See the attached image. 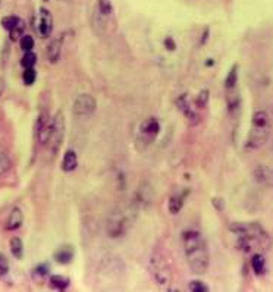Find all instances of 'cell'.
<instances>
[{"instance_id":"obj_1","label":"cell","mask_w":273,"mask_h":292,"mask_svg":"<svg viewBox=\"0 0 273 292\" xmlns=\"http://www.w3.org/2000/svg\"><path fill=\"white\" fill-rule=\"evenodd\" d=\"M235 235V247L244 254L264 253L272 247V238L257 222H237L229 226Z\"/></svg>"},{"instance_id":"obj_2","label":"cell","mask_w":273,"mask_h":292,"mask_svg":"<svg viewBox=\"0 0 273 292\" xmlns=\"http://www.w3.org/2000/svg\"><path fill=\"white\" fill-rule=\"evenodd\" d=\"M181 242L191 272L204 275L210 266V254L204 236L195 229H187L181 233Z\"/></svg>"},{"instance_id":"obj_3","label":"cell","mask_w":273,"mask_h":292,"mask_svg":"<svg viewBox=\"0 0 273 292\" xmlns=\"http://www.w3.org/2000/svg\"><path fill=\"white\" fill-rule=\"evenodd\" d=\"M272 118L266 110H256L251 116V125L247 135L245 147L248 150H258L269 141L272 135Z\"/></svg>"},{"instance_id":"obj_4","label":"cell","mask_w":273,"mask_h":292,"mask_svg":"<svg viewBox=\"0 0 273 292\" xmlns=\"http://www.w3.org/2000/svg\"><path fill=\"white\" fill-rule=\"evenodd\" d=\"M135 207H119L111 212L106 220V233L109 238H121L128 233L132 226Z\"/></svg>"},{"instance_id":"obj_5","label":"cell","mask_w":273,"mask_h":292,"mask_svg":"<svg viewBox=\"0 0 273 292\" xmlns=\"http://www.w3.org/2000/svg\"><path fill=\"white\" fill-rule=\"evenodd\" d=\"M150 272L156 283L159 285H168L172 280V270L171 266L160 251H154L150 259Z\"/></svg>"},{"instance_id":"obj_6","label":"cell","mask_w":273,"mask_h":292,"mask_svg":"<svg viewBox=\"0 0 273 292\" xmlns=\"http://www.w3.org/2000/svg\"><path fill=\"white\" fill-rule=\"evenodd\" d=\"M65 137V118L62 112H58L53 116V125H51V132L48 137V142L46 144L48 147V153L51 156H56L61 145L64 142Z\"/></svg>"},{"instance_id":"obj_7","label":"cell","mask_w":273,"mask_h":292,"mask_svg":"<svg viewBox=\"0 0 273 292\" xmlns=\"http://www.w3.org/2000/svg\"><path fill=\"white\" fill-rule=\"evenodd\" d=\"M159 134H160V122L157 121V118H154V116L147 118L138 126L137 144H143V147H141V150H143L154 142V139L157 138Z\"/></svg>"},{"instance_id":"obj_8","label":"cell","mask_w":273,"mask_h":292,"mask_svg":"<svg viewBox=\"0 0 273 292\" xmlns=\"http://www.w3.org/2000/svg\"><path fill=\"white\" fill-rule=\"evenodd\" d=\"M97 109V100L94 99V95L88 92H82L78 97H75V100L72 103V112L75 116H88L94 113Z\"/></svg>"},{"instance_id":"obj_9","label":"cell","mask_w":273,"mask_h":292,"mask_svg":"<svg viewBox=\"0 0 273 292\" xmlns=\"http://www.w3.org/2000/svg\"><path fill=\"white\" fill-rule=\"evenodd\" d=\"M51 125H53V118H50L47 110H43L38 115L37 123H35V137L38 139L40 144H47L48 142V137L51 132Z\"/></svg>"},{"instance_id":"obj_10","label":"cell","mask_w":273,"mask_h":292,"mask_svg":"<svg viewBox=\"0 0 273 292\" xmlns=\"http://www.w3.org/2000/svg\"><path fill=\"white\" fill-rule=\"evenodd\" d=\"M37 31L40 34V37L43 38H47L51 35V31H53V16L51 14L41 8L40 9V14H38V21H37Z\"/></svg>"},{"instance_id":"obj_11","label":"cell","mask_w":273,"mask_h":292,"mask_svg":"<svg viewBox=\"0 0 273 292\" xmlns=\"http://www.w3.org/2000/svg\"><path fill=\"white\" fill-rule=\"evenodd\" d=\"M253 176L254 179L264 186H272L273 188V168L272 166H264V165H258L254 170H253Z\"/></svg>"},{"instance_id":"obj_12","label":"cell","mask_w":273,"mask_h":292,"mask_svg":"<svg viewBox=\"0 0 273 292\" xmlns=\"http://www.w3.org/2000/svg\"><path fill=\"white\" fill-rule=\"evenodd\" d=\"M226 106H228L229 115L237 116V113L240 112V106H241V97H240L237 88L226 90Z\"/></svg>"},{"instance_id":"obj_13","label":"cell","mask_w":273,"mask_h":292,"mask_svg":"<svg viewBox=\"0 0 273 292\" xmlns=\"http://www.w3.org/2000/svg\"><path fill=\"white\" fill-rule=\"evenodd\" d=\"M62 44H64V37H58L50 41V44L47 46V58L51 63H56L61 58V52H62Z\"/></svg>"},{"instance_id":"obj_14","label":"cell","mask_w":273,"mask_h":292,"mask_svg":"<svg viewBox=\"0 0 273 292\" xmlns=\"http://www.w3.org/2000/svg\"><path fill=\"white\" fill-rule=\"evenodd\" d=\"M24 223V212L19 207H14L6 219V229L8 231H16Z\"/></svg>"},{"instance_id":"obj_15","label":"cell","mask_w":273,"mask_h":292,"mask_svg":"<svg viewBox=\"0 0 273 292\" xmlns=\"http://www.w3.org/2000/svg\"><path fill=\"white\" fill-rule=\"evenodd\" d=\"M74 254H75V251H74L72 246H62L56 250V253H54V260L61 264H68L72 261Z\"/></svg>"},{"instance_id":"obj_16","label":"cell","mask_w":273,"mask_h":292,"mask_svg":"<svg viewBox=\"0 0 273 292\" xmlns=\"http://www.w3.org/2000/svg\"><path fill=\"white\" fill-rule=\"evenodd\" d=\"M78 166V157L74 150H68L62 159V170L64 172H74Z\"/></svg>"},{"instance_id":"obj_17","label":"cell","mask_w":273,"mask_h":292,"mask_svg":"<svg viewBox=\"0 0 273 292\" xmlns=\"http://www.w3.org/2000/svg\"><path fill=\"white\" fill-rule=\"evenodd\" d=\"M177 105H178V108L182 110V113L190 119V121H197V115L194 113V110H193V108L190 106V103H188V97L187 95H182V97H179L178 99V102H177Z\"/></svg>"},{"instance_id":"obj_18","label":"cell","mask_w":273,"mask_h":292,"mask_svg":"<svg viewBox=\"0 0 273 292\" xmlns=\"http://www.w3.org/2000/svg\"><path fill=\"white\" fill-rule=\"evenodd\" d=\"M251 267L257 276H261L266 270V260L261 253H256L251 257Z\"/></svg>"},{"instance_id":"obj_19","label":"cell","mask_w":273,"mask_h":292,"mask_svg":"<svg viewBox=\"0 0 273 292\" xmlns=\"http://www.w3.org/2000/svg\"><path fill=\"white\" fill-rule=\"evenodd\" d=\"M184 201H185V197L184 196H172L169 199V203H168V210L171 215H178L181 212V209L184 207Z\"/></svg>"},{"instance_id":"obj_20","label":"cell","mask_w":273,"mask_h":292,"mask_svg":"<svg viewBox=\"0 0 273 292\" xmlns=\"http://www.w3.org/2000/svg\"><path fill=\"white\" fill-rule=\"evenodd\" d=\"M50 288L51 289H58V291H64L68 288L69 285V279L62 276V275H54V276H50V282H48Z\"/></svg>"},{"instance_id":"obj_21","label":"cell","mask_w":273,"mask_h":292,"mask_svg":"<svg viewBox=\"0 0 273 292\" xmlns=\"http://www.w3.org/2000/svg\"><path fill=\"white\" fill-rule=\"evenodd\" d=\"M98 14H101L106 18H112L113 14V8H112V2L111 0H97V5L94 8Z\"/></svg>"},{"instance_id":"obj_22","label":"cell","mask_w":273,"mask_h":292,"mask_svg":"<svg viewBox=\"0 0 273 292\" xmlns=\"http://www.w3.org/2000/svg\"><path fill=\"white\" fill-rule=\"evenodd\" d=\"M11 253L16 259L24 257V242H22V239L19 236H14L11 239Z\"/></svg>"},{"instance_id":"obj_23","label":"cell","mask_w":273,"mask_h":292,"mask_svg":"<svg viewBox=\"0 0 273 292\" xmlns=\"http://www.w3.org/2000/svg\"><path fill=\"white\" fill-rule=\"evenodd\" d=\"M237 82H238V65H234L225 78V90L237 88Z\"/></svg>"},{"instance_id":"obj_24","label":"cell","mask_w":273,"mask_h":292,"mask_svg":"<svg viewBox=\"0 0 273 292\" xmlns=\"http://www.w3.org/2000/svg\"><path fill=\"white\" fill-rule=\"evenodd\" d=\"M24 31H25V24H24V21L21 19V21L9 31L11 40H12V41H19V40L24 37Z\"/></svg>"},{"instance_id":"obj_25","label":"cell","mask_w":273,"mask_h":292,"mask_svg":"<svg viewBox=\"0 0 273 292\" xmlns=\"http://www.w3.org/2000/svg\"><path fill=\"white\" fill-rule=\"evenodd\" d=\"M35 63H37V55L34 52H25V55L21 59V66L24 69H28V68H34Z\"/></svg>"},{"instance_id":"obj_26","label":"cell","mask_w":273,"mask_h":292,"mask_svg":"<svg viewBox=\"0 0 273 292\" xmlns=\"http://www.w3.org/2000/svg\"><path fill=\"white\" fill-rule=\"evenodd\" d=\"M37 79V71L34 68H28L22 74V81L25 85H32Z\"/></svg>"},{"instance_id":"obj_27","label":"cell","mask_w":273,"mask_h":292,"mask_svg":"<svg viewBox=\"0 0 273 292\" xmlns=\"http://www.w3.org/2000/svg\"><path fill=\"white\" fill-rule=\"evenodd\" d=\"M35 41L32 38V35H24L21 40H19V46L24 52H32V47H34Z\"/></svg>"},{"instance_id":"obj_28","label":"cell","mask_w":273,"mask_h":292,"mask_svg":"<svg viewBox=\"0 0 273 292\" xmlns=\"http://www.w3.org/2000/svg\"><path fill=\"white\" fill-rule=\"evenodd\" d=\"M21 19H19V16H15V15H11V16H5L3 19H2V27L5 28V30H8V31H11L18 22H19Z\"/></svg>"},{"instance_id":"obj_29","label":"cell","mask_w":273,"mask_h":292,"mask_svg":"<svg viewBox=\"0 0 273 292\" xmlns=\"http://www.w3.org/2000/svg\"><path fill=\"white\" fill-rule=\"evenodd\" d=\"M188 289L191 292H207L209 286L204 282H201V280H191L190 285H188Z\"/></svg>"},{"instance_id":"obj_30","label":"cell","mask_w":273,"mask_h":292,"mask_svg":"<svg viewBox=\"0 0 273 292\" xmlns=\"http://www.w3.org/2000/svg\"><path fill=\"white\" fill-rule=\"evenodd\" d=\"M11 168V159L8 157L6 153L0 152V176H2L5 172H8Z\"/></svg>"},{"instance_id":"obj_31","label":"cell","mask_w":273,"mask_h":292,"mask_svg":"<svg viewBox=\"0 0 273 292\" xmlns=\"http://www.w3.org/2000/svg\"><path fill=\"white\" fill-rule=\"evenodd\" d=\"M32 275H34V277H40V279L46 277V276L48 275V266H47V264H38V266L34 269Z\"/></svg>"},{"instance_id":"obj_32","label":"cell","mask_w":273,"mask_h":292,"mask_svg":"<svg viewBox=\"0 0 273 292\" xmlns=\"http://www.w3.org/2000/svg\"><path fill=\"white\" fill-rule=\"evenodd\" d=\"M9 272V261L3 253H0V277L5 276Z\"/></svg>"},{"instance_id":"obj_33","label":"cell","mask_w":273,"mask_h":292,"mask_svg":"<svg viewBox=\"0 0 273 292\" xmlns=\"http://www.w3.org/2000/svg\"><path fill=\"white\" fill-rule=\"evenodd\" d=\"M209 102V90H203L198 95H197V100L195 103L200 106V108H204Z\"/></svg>"},{"instance_id":"obj_34","label":"cell","mask_w":273,"mask_h":292,"mask_svg":"<svg viewBox=\"0 0 273 292\" xmlns=\"http://www.w3.org/2000/svg\"><path fill=\"white\" fill-rule=\"evenodd\" d=\"M6 90V82H5V78L0 77V97H2V94L5 92Z\"/></svg>"},{"instance_id":"obj_35","label":"cell","mask_w":273,"mask_h":292,"mask_svg":"<svg viewBox=\"0 0 273 292\" xmlns=\"http://www.w3.org/2000/svg\"><path fill=\"white\" fill-rule=\"evenodd\" d=\"M43 2H50V0H43Z\"/></svg>"}]
</instances>
